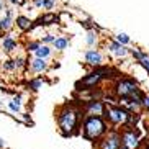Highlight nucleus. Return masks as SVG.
I'll use <instances>...</instances> for the list:
<instances>
[{"label": "nucleus", "instance_id": "f3484780", "mask_svg": "<svg viewBox=\"0 0 149 149\" xmlns=\"http://www.w3.org/2000/svg\"><path fill=\"white\" fill-rule=\"evenodd\" d=\"M53 48L51 46H46V44H41L40 48L35 51V54H33V57H38V59H44V61H49L51 59V56H53Z\"/></svg>", "mask_w": 149, "mask_h": 149}, {"label": "nucleus", "instance_id": "39448f33", "mask_svg": "<svg viewBox=\"0 0 149 149\" xmlns=\"http://www.w3.org/2000/svg\"><path fill=\"white\" fill-rule=\"evenodd\" d=\"M138 90H141L138 80L133 79V77H118L113 84V88L111 92L116 98H126V97L134 95Z\"/></svg>", "mask_w": 149, "mask_h": 149}, {"label": "nucleus", "instance_id": "aec40b11", "mask_svg": "<svg viewBox=\"0 0 149 149\" xmlns=\"http://www.w3.org/2000/svg\"><path fill=\"white\" fill-rule=\"evenodd\" d=\"M130 56H131L136 62H141L146 56H149V54L146 53V51H143L141 48H138V46H133V48H130Z\"/></svg>", "mask_w": 149, "mask_h": 149}, {"label": "nucleus", "instance_id": "c756f323", "mask_svg": "<svg viewBox=\"0 0 149 149\" xmlns=\"http://www.w3.org/2000/svg\"><path fill=\"white\" fill-rule=\"evenodd\" d=\"M31 2V7H33V8H41V5H43V0H30Z\"/></svg>", "mask_w": 149, "mask_h": 149}, {"label": "nucleus", "instance_id": "ddd939ff", "mask_svg": "<svg viewBox=\"0 0 149 149\" xmlns=\"http://www.w3.org/2000/svg\"><path fill=\"white\" fill-rule=\"evenodd\" d=\"M15 26L18 30L22 31V33H30L31 31V25H33V18L26 17V15H17L13 20Z\"/></svg>", "mask_w": 149, "mask_h": 149}, {"label": "nucleus", "instance_id": "f257e3e1", "mask_svg": "<svg viewBox=\"0 0 149 149\" xmlns=\"http://www.w3.org/2000/svg\"><path fill=\"white\" fill-rule=\"evenodd\" d=\"M84 118V111L80 108V102H66L56 108V121L59 133L64 138L80 134V123Z\"/></svg>", "mask_w": 149, "mask_h": 149}, {"label": "nucleus", "instance_id": "bb28decb", "mask_svg": "<svg viewBox=\"0 0 149 149\" xmlns=\"http://www.w3.org/2000/svg\"><path fill=\"white\" fill-rule=\"evenodd\" d=\"M138 64H139V66L143 67V69H144L146 72H148V75H149V56H146L144 59H143L141 62H138Z\"/></svg>", "mask_w": 149, "mask_h": 149}, {"label": "nucleus", "instance_id": "2f4dec72", "mask_svg": "<svg viewBox=\"0 0 149 149\" xmlns=\"http://www.w3.org/2000/svg\"><path fill=\"white\" fill-rule=\"evenodd\" d=\"M5 10V0H0V12Z\"/></svg>", "mask_w": 149, "mask_h": 149}, {"label": "nucleus", "instance_id": "9b49d317", "mask_svg": "<svg viewBox=\"0 0 149 149\" xmlns=\"http://www.w3.org/2000/svg\"><path fill=\"white\" fill-rule=\"evenodd\" d=\"M51 64L49 61H44V59H38V57H28V69L31 74H44L48 72Z\"/></svg>", "mask_w": 149, "mask_h": 149}, {"label": "nucleus", "instance_id": "423d86ee", "mask_svg": "<svg viewBox=\"0 0 149 149\" xmlns=\"http://www.w3.org/2000/svg\"><path fill=\"white\" fill-rule=\"evenodd\" d=\"M120 138H121V148L125 149H141L143 148V133L138 126L134 128H121L120 130Z\"/></svg>", "mask_w": 149, "mask_h": 149}, {"label": "nucleus", "instance_id": "6e6552de", "mask_svg": "<svg viewBox=\"0 0 149 149\" xmlns=\"http://www.w3.org/2000/svg\"><path fill=\"white\" fill-rule=\"evenodd\" d=\"M80 108H82L84 115L103 116L107 105H105V102H102V100H93V98H88V100H82V102H80Z\"/></svg>", "mask_w": 149, "mask_h": 149}, {"label": "nucleus", "instance_id": "1a4fd4ad", "mask_svg": "<svg viewBox=\"0 0 149 149\" xmlns=\"http://www.w3.org/2000/svg\"><path fill=\"white\" fill-rule=\"evenodd\" d=\"M84 59H85V62H87L90 67H102L105 66V54L102 53L100 49H87L85 53H84Z\"/></svg>", "mask_w": 149, "mask_h": 149}, {"label": "nucleus", "instance_id": "72a5a7b5", "mask_svg": "<svg viewBox=\"0 0 149 149\" xmlns=\"http://www.w3.org/2000/svg\"><path fill=\"white\" fill-rule=\"evenodd\" d=\"M141 149H149V139L143 143V148H141Z\"/></svg>", "mask_w": 149, "mask_h": 149}, {"label": "nucleus", "instance_id": "7ed1b4c3", "mask_svg": "<svg viewBox=\"0 0 149 149\" xmlns=\"http://www.w3.org/2000/svg\"><path fill=\"white\" fill-rule=\"evenodd\" d=\"M108 130L110 126L103 116L84 115L82 123H80V134H82V138L85 141H90L92 144H97L108 133Z\"/></svg>", "mask_w": 149, "mask_h": 149}, {"label": "nucleus", "instance_id": "2eb2a0df", "mask_svg": "<svg viewBox=\"0 0 149 149\" xmlns=\"http://www.w3.org/2000/svg\"><path fill=\"white\" fill-rule=\"evenodd\" d=\"M69 46H70V40L66 35H56L53 44H51L53 51H56V53H64Z\"/></svg>", "mask_w": 149, "mask_h": 149}, {"label": "nucleus", "instance_id": "4be33fe9", "mask_svg": "<svg viewBox=\"0 0 149 149\" xmlns=\"http://www.w3.org/2000/svg\"><path fill=\"white\" fill-rule=\"evenodd\" d=\"M113 40L116 41V43H120L121 46H126V48H130V44H131V38H130L126 33H123V31L116 33V35L113 36Z\"/></svg>", "mask_w": 149, "mask_h": 149}, {"label": "nucleus", "instance_id": "6ab92c4d", "mask_svg": "<svg viewBox=\"0 0 149 149\" xmlns=\"http://www.w3.org/2000/svg\"><path fill=\"white\" fill-rule=\"evenodd\" d=\"M43 79L41 77H31L30 80L26 82V85H25V88H26L28 92H38L41 87H43Z\"/></svg>", "mask_w": 149, "mask_h": 149}, {"label": "nucleus", "instance_id": "4468645a", "mask_svg": "<svg viewBox=\"0 0 149 149\" xmlns=\"http://www.w3.org/2000/svg\"><path fill=\"white\" fill-rule=\"evenodd\" d=\"M7 107H8V110L15 115L23 113V95L22 93H15V95L7 102Z\"/></svg>", "mask_w": 149, "mask_h": 149}, {"label": "nucleus", "instance_id": "20e7f679", "mask_svg": "<svg viewBox=\"0 0 149 149\" xmlns=\"http://www.w3.org/2000/svg\"><path fill=\"white\" fill-rule=\"evenodd\" d=\"M130 111L126 108H123L120 105H107L105 108V113H103V118L105 121L108 123L110 128H113V130H121V128L126 126L128 123V118H130Z\"/></svg>", "mask_w": 149, "mask_h": 149}, {"label": "nucleus", "instance_id": "7c9ffc66", "mask_svg": "<svg viewBox=\"0 0 149 149\" xmlns=\"http://www.w3.org/2000/svg\"><path fill=\"white\" fill-rule=\"evenodd\" d=\"M5 2H8L10 7H18V3H20V0H5Z\"/></svg>", "mask_w": 149, "mask_h": 149}, {"label": "nucleus", "instance_id": "a211bd4d", "mask_svg": "<svg viewBox=\"0 0 149 149\" xmlns=\"http://www.w3.org/2000/svg\"><path fill=\"white\" fill-rule=\"evenodd\" d=\"M13 28H15L13 18H8V17H5V15H2V18H0V35L12 33Z\"/></svg>", "mask_w": 149, "mask_h": 149}, {"label": "nucleus", "instance_id": "f704fd0d", "mask_svg": "<svg viewBox=\"0 0 149 149\" xmlns=\"http://www.w3.org/2000/svg\"><path fill=\"white\" fill-rule=\"evenodd\" d=\"M120 149H125V148H120Z\"/></svg>", "mask_w": 149, "mask_h": 149}, {"label": "nucleus", "instance_id": "9d476101", "mask_svg": "<svg viewBox=\"0 0 149 149\" xmlns=\"http://www.w3.org/2000/svg\"><path fill=\"white\" fill-rule=\"evenodd\" d=\"M105 49H107V53H110L113 57H116V59H125V57L130 56V48H126V46H121V44L116 43L113 38H111V40L107 43Z\"/></svg>", "mask_w": 149, "mask_h": 149}, {"label": "nucleus", "instance_id": "b1692460", "mask_svg": "<svg viewBox=\"0 0 149 149\" xmlns=\"http://www.w3.org/2000/svg\"><path fill=\"white\" fill-rule=\"evenodd\" d=\"M54 38H56V35L54 33H44V35H41V38H40V43L41 44H46V46H51L53 44V41H54Z\"/></svg>", "mask_w": 149, "mask_h": 149}, {"label": "nucleus", "instance_id": "5701e85b", "mask_svg": "<svg viewBox=\"0 0 149 149\" xmlns=\"http://www.w3.org/2000/svg\"><path fill=\"white\" fill-rule=\"evenodd\" d=\"M40 46H41L40 40H30V41L26 43V46H25V49H26V53H28V54H30V53H31V54H35V51L40 48Z\"/></svg>", "mask_w": 149, "mask_h": 149}, {"label": "nucleus", "instance_id": "a878e982", "mask_svg": "<svg viewBox=\"0 0 149 149\" xmlns=\"http://www.w3.org/2000/svg\"><path fill=\"white\" fill-rule=\"evenodd\" d=\"M56 3H57V0H43L41 8H44L46 12H53L56 8Z\"/></svg>", "mask_w": 149, "mask_h": 149}, {"label": "nucleus", "instance_id": "dca6fc26", "mask_svg": "<svg viewBox=\"0 0 149 149\" xmlns=\"http://www.w3.org/2000/svg\"><path fill=\"white\" fill-rule=\"evenodd\" d=\"M98 31L97 30H90V31H85V44H87L88 49H95L98 46Z\"/></svg>", "mask_w": 149, "mask_h": 149}, {"label": "nucleus", "instance_id": "c85d7f7f", "mask_svg": "<svg viewBox=\"0 0 149 149\" xmlns=\"http://www.w3.org/2000/svg\"><path fill=\"white\" fill-rule=\"evenodd\" d=\"M23 116V121L26 123V125H33V121H31V115L30 113H20Z\"/></svg>", "mask_w": 149, "mask_h": 149}, {"label": "nucleus", "instance_id": "473e14b6", "mask_svg": "<svg viewBox=\"0 0 149 149\" xmlns=\"http://www.w3.org/2000/svg\"><path fill=\"white\" fill-rule=\"evenodd\" d=\"M0 149H5V141H3L2 136H0Z\"/></svg>", "mask_w": 149, "mask_h": 149}, {"label": "nucleus", "instance_id": "f03ea898", "mask_svg": "<svg viewBox=\"0 0 149 149\" xmlns=\"http://www.w3.org/2000/svg\"><path fill=\"white\" fill-rule=\"evenodd\" d=\"M120 77V72L118 69H115L111 66H102V67H95L88 72L87 75H84L80 80L75 82V90L77 92H90L93 88H98L103 80H110V79H118Z\"/></svg>", "mask_w": 149, "mask_h": 149}, {"label": "nucleus", "instance_id": "412c9836", "mask_svg": "<svg viewBox=\"0 0 149 149\" xmlns=\"http://www.w3.org/2000/svg\"><path fill=\"white\" fill-rule=\"evenodd\" d=\"M15 70H26L28 69V57L26 56H17L13 57Z\"/></svg>", "mask_w": 149, "mask_h": 149}, {"label": "nucleus", "instance_id": "393cba45", "mask_svg": "<svg viewBox=\"0 0 149 149\" xmlns=\"http://www.w3.org/2000/svg\"><path fill=\"white\" fill-rule=\"evenodd\" d=\"M2 69H3L5 72H15V62H13V59H5V61L2 62Z\"/></svg>", "mask_w": 149, "mask_h": 149}, {"label": "nucleus", "instance_id": "cd10ccee", "mask_svg": "<svg viewBox=\"0 0 149 149\" xmlns=\"http://www.w3.org/2000/svg\"><path fill=\"white\" fill-rule=\"evenodd\" d=\"M143 110L149 113V93H146L144 98H143Z\"/></svg>", "mask_w": 149, "mask_h": 149}, {"label": "nucleus", "instance_id": "0eeeda50", "mask_svg": "<svg viewBox=\"0 0 149 149\" xmlns=\"http://www.w3.org/2000/svg\"><path fill=\"white\" fill-rule=\"evenodd\" d=\"M95 149H120L121 148V138H120V130L110 128L103 138L97 144H93Z\"/></svg>", "mask_w": 149, "mask_h": 149}, {"label": "nucleus", "instance_id": "f8f14e48", "mask_svg": "<svg viewBox=\"0 0 149 149\" xmlns=\"http://www.w3.org/2000/svg\"><path fill=\"white\" fill-rule=\"evenodd\" d=\"M17 48H18V41L15 40V36L12 33H7V35L2 36V49H3V53L12 54L17 51Z\"/></svg>", "mask_w": 149, "mask_h": 149}]
</instances>
